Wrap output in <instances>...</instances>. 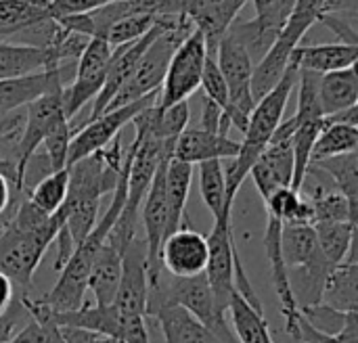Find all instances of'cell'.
<instances>
[{
  "mask_svg": "<svg viewBox=\"0 0 358 343\" xmlns=\"http://www.w3.org/2000/svg\"><path fill=\"white\" fill-rule=\"evenodd\" d=\"M63 222L65 218L61 210L55 216H44L25 197L2 228L0 272L6 275L13 285H19L25 293H29L31 279L42 264L44 254L55 243Z\"/></svg>",
  "mask_w": 358,
  "mask_h": 343,
  "instance_id": "obj_1",
  "label": "cell"
},
{
  "mask_svg": "<svg viewBox=\"0 0 358 343\" xmlns=\"http://www.w3.org/2000/svg\"><path fill=\"white\" fill-rule=\"evenodd\" d=\"M298 84V69L294 65H287L285 73L277 82V86L266 92L254 107L248 128L243 132V140L239 143V153L233 159H227L224 163V180H227V201L233 203L237 197V191L248 180L250 170L266 149L273 132L283 122L285 107L289 103V96Z\"/></svg>",
  "mask_w": 358,
  "mask_h": 343,
  "instance_id": "obj_2",
  "label": "cell"
},
{
  "mask_svg": "<svg viewBox=\"0 0 358 343\" xmlns=\"http://www.w3.org/2000/svg\"><path fill=\"white\" fill-rule=\"evenodd\" d=\"M162 302H170L185 308L224 343H239L227 323V314L214 302L206 275H197L189 279H174L170 275H162L159 281L153 287H149L147 308Z\"/></svg>",
  "mask_w": 358,
  "mask_h": 343,
  "instance_id": "obj_3",
  "label": "cell"
},
{
  "mask_svg": "<svg viewBox=\"0 0 358 343\" xmlns=\"http://www.w3.org/2000/svg\"><path fill=\"white\" fill-rule=\"evenodd\" d=\"M325 0H296L281 36L273 44V48L264 54V59L254 67L252 73V96L258 103L266 92H271L289 65V57L296 46L304 40L308 29L319 21L323 13Z\"/></svg>",
  "mask_w": 358,
  "mask_h": 343,
  "instance_id": "obj_4",
  "label": "cell"
},
{
  "mask_svg": "<svg viewBox=\"0 0 358 343\" xmlns=\"http://www.w3.org/2000/svg\"><path fill=\"white\" fill-rule=\"evenodd\" d=\"M216 63H218V69L224 78L227 92H229V107L220 124V134L229 136L231 128H237L243 134L248 128L250 115L256 107V101L252 96L254 63L248 50L229 31L220 38L216 46Z\"/></svg>",
  "mask_w": 358,
  "mask_h": 343,
  "instance_id": "obj_5",
  "label": "cell"
},
{
  "mask_svg": "<svg viewBox=\"0 0 358 343\" xmlns=\"http://www.w3.org/2000/svg\"><path fill=\"white\" fill-rule=\"evenodd\" d=\"M193 31V25L189 19H185L182 15L178 17L176 25L162 31L143 52L134 73L128 78V82L120 88V92L115 94V98L109 103L107 111L136 103L149 94H155L157 88H162V82L166 78L168 65L172 54L176 52L178 44Z\"/></svg>",
  "mask_w": 358,
  "mask_h": 343,
  "instance_id": "obj_6",
  "label": "cell"
},
{
  "mask_svg": "<svg viewBox=\"0 0 358 343\" xmlns=\"http://www.w3.org/2000/svg\"><path fill=\"white\" fill-rule=\"evenodd\" d=\"M208 59L206 38L199 29L193 31L178 44L170 59L166 78L162 82V92L157 94V107L168 109L172 105L189 101L201 86V75Z\"/></svg>",
  "mask_w": 358,
  "mask_h": 343,
  "instance_id": "obj_7",
  "label": "cell"
},
{
  "mask_svg": "<svg viewBox=\"0 0 358 343\" xmlns=\"http://www.w3.org/2000/svg\"><path fill=\"white\" fill-rule=\"evenodd\" d=\"M111 52L113 48L101 40V38H92L84 52L80 54V59L76 61V75L73 82L69 86H63V113L65 117L71 119L90 103L99 96L105 78H107V69H109V61H111Z\"/></svg>",
  "mask_w": 358,
  "mask_h": 343,
  "instance_id": "obj_8",
  "label": "cell"
},
{
  "mask_svg": "<svg viewBox=\"0 0 358 343\" xmlns=\"http://www.w3.org/2000/svg\"><path fill=\"white\" fill-rule=\"evenodd\" d=\"M157 103V92L155 94H149L136 103H130V105H124V107H117V109H111V111H105L103 115L86 122L80 130L73 132L71 140H69V151H67V168L73 166L76 161L105 149L113 138L120 136V132L132 124V119L145 111L147 107L155 105Z\"/></svg>",
  "mask_w": 358,
  "mask_h": 343,
  "instance_id": "obj_9",
  "label": "cell"
},
{
  "mask_svg": "<svg viewBox=\"0 0 358 343\" xmlns=\"http://www.w3.org/2000/svg\"><path fill=\"white\" fill-rule=\"evenodd\" d=\"M294 128H296L294 117L283 119L273 132L266 149L250 170V176L264 201L275 191L292 187L294 182V149H292Z\"/></svg>",
  "mask_w": 358,
  "mask_h": 343,
  "instance_id": "obj_10",
  "label": "cell"
},
{
  "mask_svg": "<svg viewBox=\"0 0 358 343\" xmlns=\"http://www.w3.org/2000/svg\"><path fill=\"white\" fill-rule=\"evenodd\" d=\"M208 266H206V281L214 295L216 306L227 314L231 298L237 293L235 287V260H239V249L233 239L231 216L214 220V226L208 237Z\"/></svg>",
  "mask_w": 358,
  "mask_h": 343,
  "instance_id": "obj_11",
  "label": "cell"
},
{
  "mask_svg": "<svg viewBox=\"0 0 358 343\" xmlns=\"http://www.w3.org/2000/svg\"><path fill=\"white\" fill-rule=\"evenodd\" d=\"M57 31L48 0H0V42L21 36L23 44L46 48Z\"/></svg>",
  "mask_w": 358,
  "mask_h": 343,
  "instance_id": "obj_12",
  "label": "cell"
},
{
  "mask_svg": "<svg viewBox=\"0 0 358 343\" xmlns=\"http://www.w3.org/2000/svg\"><path fill=\"white\" fill-rule=\"evenodd\" d=\"M147 249L141 235H136L122 254V279L111 306L124 321H141L147 319Z\"/></svg>",
  "mask_w": 358,
  "mask_h": 343,
  "instance_id": "obj_13",
  "label": "cell"
},
{
  "mask_svg": "<svg viewBox=\"0 0 358 343\" xmlns=\"http://www.w3.org/2000/svg\"><path fill=\"white\" fill-rule=\"evenodd\" d=\"M63 84L50 88L40 98L25 107V130L21 138V153H19V178L25 182L27 163L42 147L44 138L61 124L69 122L63 113ZM27 184V182H25Z\"/></svg>",
  "mask_w": 358,
  "mask_h": 343,
  "instance_id": "obj_14",
  "label": "cell"
},
{
  "mask_svg": "<svg viewBox=\"0 0 358 343\" xmlns=\"http://www.w3.org/2000/svg\"><path fill=\"white\" fill-rule=\"evenodd\" d=\"M208 237L201 233L182 226L176 233H172L159 251V262L162 270L168 272L174 279H189L206 272L208 266Z\"/></svg>",
  "mask_w": 358,
  "mask_h": 343,
  "instance_id": "obj_15",
  "label": "cell"
},
{
  "mask_svg": "<svg viewBox=\"0 0 358 343\" xmlns=\"http://www.w3.org/2000/svg\"><path fill=\"white\" fill-rule=\"evenodd\" d=\"M248 0H180V15L206 38L208 54L216 57V46Z\"/></svg>",
  "mask_w": 358,
  "mask_h": 343,
  "instance_id": "obj_16",
  "label": "cell"
},
{
  "mask_svg": "<svg viewBox=\"0 0 358 343\" xmlns=\"http://www.w3.org/2000/svg\"><path fill=\"white\" fill-rule=\"evenodd\" d=\"M281 228H283V224L277 218L268 216L266 231H264V249H266V258L271 264L273 285H275V291H277V298L281 304V314L285 321V333L298 342L300 340L302 314H300V308L296 304V298H294V291L289 285V272H287V266H285L283 254H281Z\"/></svg>",
  "mask_w": 358,
  "mask_h": 343,
  "instance_id": "obj_17",
  "label": "cell"
},
{
  "mask_svg": "<svg viewBox=\"0 0 358 343\" xmlns=\"http://www.w3.org/2000/svg\"><path fill=\"white\" fill-rule=\"evenodd\" d=\"M71 69L73 65H61L55 69H44L21 78L0 80V115L27 107L29 103H34L36 98H40L44 92L59 84L65 86V75Z\"/></svg>",
  "mask_w": 358,
  "mask_h": 343,
  "instance_id": "obj_18",
  "label": "cell"
},
{
  "mask_svg": "<svg viewBox=\"0 0 358 343\" xmlns=\"http://www.w3.org/2000/svg\"><path fill=\"white\" fill-rule=\"evenodd\" d=\"M237 153H239V143L229 136L206 132L201 128H185V132L178 136L174 145L172 159L199 166L212 159L227 161V159H233Z\"/></svg>",
  "mask_w": 358,
  "mask_h": 343,
  "instance_id": "obj_19",
  "label": "cell"
},
{
  "mask_svg": "<svg viewBox=\"0 0 358 343\" xmlns=\"http://www.w3.org/2000/svg\"><path fill=\"white\" fill-rule=\"evenodd\" d=\"M147 319H155L166 343H224L210 329H206L185 308L162 302L147 308Z\"/></svg>",
  "mask_w": 358,
  "mask_h": 343,
  "instance_id": "obj_20",
  "label": "cell"
},
{
  "mask_svg": "<svg viewBox=\"0 0 358 343\" xmlns=\"http://www.w3.org/2000/svg\"><path fill=\"white\" fill-rule=\"evenodd\" d=\"M358 57V46L348 44H308V46H296L289 65H294L298 71H310V73H331L340 69L355 67Z\"/></svg>",
  "mask_w": 358,
  "mask_h": 343,
  "instance_id": "obj_21",
  "label": "cell"
},
{
  "mask_svg": "<svg viewBox=\"0 0 358 343\" xmlns=\"http://www.w3.org/2000/svg\"><path fill=\"white\" fill-rule=\"evenodd\" d=\"M317 98L323 117L336 115L340 111H346L350 107H357L358 103V78L357 69H340L331 73L319 75L317 82Z\"/></svg>",
  "mask_w": 358,
  "mask_h": 343,
  "instance_id": "obj_22",
  "label": "cell"
},
{
  "mask_svg": "<svg viewBox=\"0 0 358 343\" xmlns=\"http://www.w3.org/2000/svg\"><path fill=\"white\" fill-rule=\"evenodd\" d=\"M122 279V251L113 243L105 239L103 247L99 249L90 277H88V291L94 298V306H109L117 293Z\"/></svg>",
  "mask_w": 358,
  "mask_h": 343,
  "instance_id": "obj_23",
  "label": "cell"
},
{
  "mask_svg": "<svg viewBox=\"0 0 358 343\" xmlns=\"http://www.w3.org/2000/svg\"><path fill=\"white\" fill-rule=\"evenodd\" d=\"M193 182V166L170 159L166 163V205H168V228L166 239L178 228L189 224L187 218V199Z\"/></svg>",
  "mask_w": 358,
  "mask_h": 343,
  "instance_id": "obj_24",
  "label": "cell"
},
{
  "mask_svg": "<svg viewBox=\"0 0 358 343\" xmlns=\"http://www.w3.org/2000/svg\"><path fill=\"white\" fill-rule=\"evenodd\" d=\"M323 304L338 312H358V260L357 249L348 254V258L329 275Z\"/></svg>",
  "mask_w": 358,
  "mask_h": 343,
  "instance_id": "obj_25",
  "label": "cell"
},
{
  "mask_svg": "<svg viewBox=\"0 0 358 343\" xmlns=\"http://www.w3.org/2000/svg\"><path fill=\"white\" fill-rule=\"evenodd\" d=\"M46 48H36L27 44L0 42V80L21 78L44 69H55Z\"/></svg>",
  "mask_w": 358,
  "mask_h": 343,
  "instance_id": "obj_26",
  "label": "cell"
},
{
  "mask_svg": "<svg viewBox=\"0 0 358 343\" xmlns=\"http://www.w3.org/2000/svg\"><path fill=\"white\" fill-rule=\"evenodd\" d=\"M233 321V335L239 343H275L268 323L264 319V312H258L243 295L237 291L231 298L229 310Z\"/></svg>",
  "mask_w": 358,
  "mask_h": 343,
  "instance_id": "obj_27",
  "label": "cell"
},
{
  "mask_svg": "<svg viewBox=\"0 0 358 343\" xmlns=\"http://www.w3.org/2000/svg\"><path fill=\"white\" fill-rule=\"evenodd\" d=\"M317 243L327 264L336 270L352 249H357V224L350 222H327L313 224Z\"/></svg>",
  "mask_w": 358,
  "mask_h": 343,
  "instance_id": "obj_28",
  "label": "cell"
},
{
  "mask_svg": "<svg viewBox=\"0 0 358 343\" xmlns=\"http://www.w3.org/2000/svg\"><path fill=\"white\" fill-rule=\"evenodd\" d=\"M199 174V193L206 207L212 212L214 220L231 216L233 203L227 201V180H224V161L212 159L197 166Z\"/></svg>",
  "mask_w": 358,
  "mask_h": 343,
  "instance_id": "obj_29",
  "label": "cell"
},
{
  "mask_svg": "<svg viewBox=\"0 0 358 343\" xmlns=\"http://www.w3.org/2000/svg\"><path fill=\"white\" fill-rule=\"evenodd\" d=\"M358 149V128L357 126H348V124H338V122H329L325 117V126L319 132L313 153H310V163L315 161H323L329 157H338V155H348V153H357Z\"/></svg>",
  "mask_w": 358,
  "mask_h": 343,
  "instance_id": "obj_30",
  "label": "cell"
},
{
  "mask_svg": "<svg viewBox=\"0 0 358 343\" xmlns=\"http://www.w3.org/2000/svg\"><path fill=\"white\" fill-rule=\"evenodd\" d=\"M310 166L319 168L331 180L338 193L346 197L350 207L358 210V153L329 157L323 161H315Z\"/></svg>",
  "mask_w": 358,
  "mask_h": 343,
  "instance_id": "obj_31",
  "label": "cell"
},
{
  "mask_svg": "<svg viewBox=\"0 0 358 343\" xmlns=\"http://www.w3.org/2000/svg\"><path fill=\"white\" fill-rule=\"evenodd\" d=\"M266 214L277 218L281 224H308L313 226V207L300 195V191L285 187L275 191L266 201Z\"/></svg>",
  "mask_w": 358,
  "mask_h": 343,
  "instance_id": "obj_32",
  "label": "cell"
},
{
  "mask_svg": "<svg viewBox=\"0 0 358 343\" xmlns=\"http://www.w3.org/2000/svg\"><path fill=\"white\" fill-rule=\"evenodd\" d=\"M67 187H69V172L59 170V172H50L46 174L34 189L27 191V201L40 210L44 216H55L67 197Z\"/></svg>",
  "mask_w": 358,
  "mask_h": 343,
  "instance_id": "obj_33",
  "label": "cell"
},
{
  "mask_svg": "<svg viewBox=\"0 0 358 343\" xmlns=\"http://www.w3.org/2000/svg\"><path fill=\"white\" fill-rule=\"evenodd\" d=\"M162 19H164V17H162V15H155V13H141V15L126 17V19L117 21L115 25H111V29L105 34L103 40H105L111 48H117V46L136 42V40L143 38L147 31H151Z\"/></svg>",
  "mask_w": 358,
  "mask_h": 343,
  "instance_id": "obj_34",
  "label": "cell"
},
{
  "mask_svg": "<svg viewBox=\"0 0 358 343\" xmlns=\"http://www.w3.org/2000/svg\"><path fill=\"white\" fill-rule=\"evenodd\" d=\"M23 130H25V107L0 115V157L17 163V170H19Z\"/></svg>",
  "mask_w": 358,
  "mask_h": 343,
  "instance_id": "obj_35",
  "label": "cell"
},
{
  "mask_svg": "<svg viewBox=\"0 0 358 343\" xmlns=\"http://www.w3.org/2000/svg\"><path fill=\"white\" fill-rule=\"evenodd\" d=\"M73 136V128L69 122L57 126L42 143L44 147V159L48 163L50 172H59L67 168V151H69V140Z\"/></svg>",
  "mask_w": 358,
  "mask_h": 343,
  "instance_id": "obj_36",
  "label": "cell"
},
{
  "mask_svg": "<svg viewBox=\"0 0 358 343\" xmlns=\"http://www.w3.org/2000/svg\"><path fill=\"white\" fill-rule=\"evenodd\" d=\"M203 88V96L208 101H212L214 105H218L222 109V113L227 111L229 107V92H227V84H224V78L218 69V63H216V57L208 54L206 59V67H203V75H201V86Z\"/></svg>",
  "mask_w": 358,
  "mask_h": 343,
  "instance_id": "obj_37",
  "label": "cell"
},
{
  "mask_svg": "<svg viewBox=\"0 0 358 343\" xmlns=\"http://www.w3.org/2000/svg\"><path fill=\"white\" fill-rule=\"evenodd\" d=\"M31 321V314L27 312L21 298H15L10 306L0 314V343H8L27 323Z\"/></svg>",
  "mask_w": 358,
  "mask_h": 343,
  "instance_id": "obj_38",
  "label": "cell"
},
{
  "mask_svg": "<svg viewBox=\"0 0 358 343\" xmlns=\"http://www.w3.org/2000/svg\"><path fill=\"white\" fill-rule=\"evenodd\" d=\"M61 329L48 321H29L8 343H59Z\"/></svg>",
  "mask_w": 358,
  "mask_h": 343,
  "instance_id": "obj_39",
  "label": "cell"
},
{
  "mask_svg": "<svg viewBox=\"0 0 358 343\" xmlns=\"http://www.w3.org/2000/svg\"><path fill=\"white\" fill-rule=\"evenodd\" d=\"M103 0H48V8H50V17L52 21L63 19V17H71V15H84L90 13L99 6H103Z\"/></svg>",
  "mask_w": 358,
  "mask_h": 343,
  "instance_id": "obj_40",
  "label": "cell"
},
{
  "mask_svg": "<svg viewBox=\"0 0 358 343\" xmlns=\"http://www.w3.org/2000/svg\"><path fill=\"white\" fill-rule=\"evenodd\" d=\"M317 23H323L327 29H331L340 38L342 44L358 46L357 21H350V19H344V17H338V15H329V13H321Z\"/></svg>",
  "mask_w": 358,
  "mask_h": 343,
  "instance_id": "obj_41",
  "label": "cell"
},
{
  "mask_svg": "<svg viewBox=\"0 0 358 343\" xmlns=\"http://www.w3.org/2000/svg\"><path fill=\"white\" fill-rule=\"evenodd\" d=\"M201 122H199V128L206 130V132H214V134H220V124H222V109L218 105H214L212 101H208L203 96L201 101Z\"/></svg>",
  "mask_w": 358,
  "mask_h": 343,
  "instance_id": "obj_42",
  "label": "cell"
},
{
  "mask_svg": "<svg viewBox=\"0 0 358 343\" xmlns=\"http://www.w3.org/2000/svg\"><path fill=\"white\" fill-rule=\"evenodd\" d=\"M323 13H329V15H338V17L357 21L358 0H325Z\"/></svg>",
  "mask_w": 358,
  "mask_h": 343,
  "instance_id": "obj_43",
  "label": "cell"
},
{
  "mask_svg": "<svg viewBox=\"0 0 358 343\" xmlns=\"http://www.w3.org/2000/svg\"><path fill=\"white\" fill-rule=\"evenodd\" d=\"M13 300H15V285L6 275L0 272V314L10 306Z\"/></svg>",
  "mask_w": 358,
  "mask_h": 343,
  "instance_id": "obj_44",
  "label": "cell"
},
{
  "mask_svg": "<svg viewBox=\"0 0 358 343\" xmlns=\"http://www.w3.org/2000/svg\"><path fill=\"white\" fill-rule=\"evenodd\" d=\"M13 191H15V187L0 174V216L6 214V210H8V205H10ZM23 195H25V193H23Z\"/></svg>",
  "mask_w": 358,
  "mask_h": 343,
  "instance_id": "obj_45",
  "label": "cell"
},
{
  "mask_svg": "<svg viewBox=\"0 0 358 343\" xmlns=\"http://www.w3.org/2000/svg\"><path fill=\"white\" fill-rule=\"evenodd\" d=\"M344 343H358V337H350V340H346Z\"/></svg>",
  "mask_w": 358,
  "mask_h": 343,
  "instance_id": "obj_46",
  "label": "cell"
},
{
  "mask_svg": "<svg viewBox=\"0 0 358 343\" xmlns=\"http://www.w3.org/2000/svg\"><path fill=\"white\" fill-rule=\"evenodd\" d=\"M103 2L107 4V2H120V0H103Z\"/></svg>",
  "mask_w": 358,
  "mask_h": 343,
  "instance_id": "obj_47",
  "label": "cell"
}]
</instances>
